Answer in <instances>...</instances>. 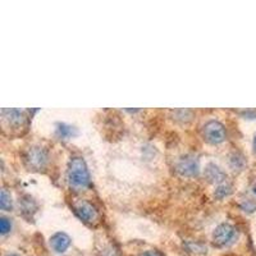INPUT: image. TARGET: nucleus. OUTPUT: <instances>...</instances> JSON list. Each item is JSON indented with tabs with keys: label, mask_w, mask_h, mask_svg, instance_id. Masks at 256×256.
<instances>
[{
	"label": "nucleus",
	"mask_w": 256,
	"mask_h": 256,
	"mask_svg": "<svg viewBox=\"0 0 256 256\" xmlns=\"http://www.w3.org/2000/svg\"><path fill=\"white\" fill-rule=\"evenodd\" d=\"M202 136L204 140L212 145H218L223 142L226 138V130L224 126L218 120H209L202 127Z\"/></svg>",
	"instance_id": "2"
},
{
	"label": "nucleus",
	"mask_w": 256,
	"mask_h": 256,
	"mask_svg": "<svg viewBox=\"0 0 256 256\" xmlns=\"http://www.w3.org/2000/svg\"><path fill=\"white\" fill-rule=\"evenodd\" d=\"M234 238H236V228L230 223L219 224L216 230H214V233H212L214 244L219 248L228 246V244L234 241Z\"/></svg>",
	"instance_id": "3"
},
{
	"label": "nucleus",
	"mask_w": 256,
	"mask_h": 256,
	"mask_svg": "<svg viewBox=\"0 0 256 256\" xmlns=\"http://www.w3.org/2000/svg\"><path fill=\"white\" fill-rule=\"evenodd\" d=\"M232 192V186L230 184H220V186L216 187V192H214V196H216L218 198H224L226 196H228Z\"/></svg>",
	"instance_id": "12"
},
{
	"label": "nucleus",
	"mask_w": 256,
	"mask_h": 256,
	"mask_svg": "<svg viewBox=\"0 0 256 256\" xmlns=\"http://www.w3.org/2000/svg\"><path fill=\"white\" fill-rule=\"evenodd\" d=\"M177 172L184 177H195L198 174V160L194 155H184L176 164Z\"/></svg>",
	"instance_id": "4"
},
{
	"label": "nucleus",
	"mask_w": 256,
	"mask_h": 256,
	"mask_svg": "<svg viewBox=\"0 0 256 256\" xmlns=\"http://www.w3.org/2000/svg\"><path fill=\"white\" fill-rule=\"evenodd\" d=\"M68 180L74 188H84L90 184V173L84 160L74 156L68 164Z\"/></svg>",
	"instance_id": "1"
},
{
	"label": "nucleus",
	"mask_w": 256,
	"mask_h": 256,
	"mask_svg": "<svg viewBox=\"0 0 256 256\" xmlns=\"http://www.w3.org/2000/svg\"><path fill=\"white\" fill-rule=\"evenodd\" d=\"M46 152L44 148H32L27 152L26 160L30 166L35 169H41L46 163Z\"/></svg>",
	"instance_id": "6"
},
{
	"label": "nucleus",
	"mask_w": 256,
	"mask_h": 256,
	"mask_svg": "<svg viewBox=\"0 0 256 256\" xmlns=\"http://www.w3.org/2000/svg\"><path fill=\"white\" fill-rule=\"evenodd\" d=\"M244 209V212H254V210L256 209V205L252 204V202H250V201H248L246 204H244V206H242Z\"/></svg>",
	"instance_id": "15"
},
{
	"label": "nucleus",
	"mask_w": 256,
	"mask_h": 256,
	"mask_svg": "<svg viewBox=\"0 0 256 256\" xmlns=\"http://www.w3.org/2000/svg\"><path fill=\"white\" fill-rule=\"evenodd\" d=\"M230 166H232V168H234V170H236V169L241 170V169L244 166V156H241V155L238 154L233 155V156L230 158Z\"/></svg>",
	"instance_id": "13"
},
{
	"label": "nucleus",
	"mask_w": 256,
	"mask_h": 256,
	"mask_svg": "<svg viewBox=\"0 0 256 256\" xmlns=\"http://www.w3.org/2000/svg\"><path fill=\"white\" fill-rule=\"evenodd\" d=\"M10 228H12L10 222L6 218H4V216H2V218H0V230H2V234H6V233L10 230Z\"/></svg>",
	"instance_id": "14"
},
{
	"label": "nucleus",
	"mask_w": 256,
	"mask_h": 256,
	"mask_svg": "<svg viewBox=\"0 0 256 256\" xmlns=\"http://www.w3.org/2000/svg\"><path fill=\"white\" fill-rule=\"evenodd\" d=\"M56 134L60 138L66 140V138H70V137L76 136L77 130L72 126L67 124V123H58L56 124Z\"/></svg>",
	"instance_id": "9"
},
{
	"label": "nucleus",
	"mask_w": 256,
	"mask_h": 256,
	"mask_svg": "<svg viewBox=\"0 0 256 256\" xmlns=\"http://www.w3.org/2000/svg\"><path fill=\"white\" fill-rule=\"evenodd\" d=\"M50 246L56 254H63L70 246V238L63 232H56L50 237Z\"/></svg>",
	"instance_id": "7"
},
{
	"label": "nucleus",
	"mask_w": 256,
	"mask_h": 256,
	"mask_svg": "<svg viewBox=\"0 0 256 256\" xmlns=\"http://www.w3.org/2000/svg\"><path fill=\"white\" fill-rule=\"evenodd\" d=\"M184 248H187V251L191 254H195V255H206L208 254V246L201 242L198 241H187L184 244Z\"/></svg>",
	"instance_id": "10"
},
{
	"label": "nucleus",
	"mask_w": 256,
	"mask_h": 256,
	"mask_svg": "<svg viewBox=\"0 0 256 256\" xmlns=\"http://www.w3.org/2000/svg\"><path fill=\"white\" fill-rule=\"evenodd\" d=\"M141 256H160V255L158 252H155V251H146V252L141 254Z\"/></svg>",
	"instance_id": "17"
},
{
	"label": "nucleus",
	"mask_w": 256,
	"mask_h": 256,
	"mask_svg": "<svg viewBox=\"0 0 256 256\" xmlns=\"http://www.w3.org/2000/svg\"><path fill=\"white\" fill-rule=\"evenodd\" d=\"M244 116H248V120H254L256 118V112L255 110H250V112H244Z\"/></svg>",
	"instance_id": "16"
},
{
	"label": "nucleus",
	"mask_w": 256,
	"mask_h": 256,
	"mask_svg": "<svg viewBox=\"0 0 256 256\" xmlns=\"http://www.w3.org/2000/svg\"><path fill=\"white\" fill-rule=\"evenodd\" d=\"M0 208L2 210H10L12 209V198L10 194H8L6 188L2 190V195H0Z\"/></svg>",
	"instance_id": "11"
},
{
	"label": "nucleus",
	"mask_w": 256,
	"mask_h": 256,
	"mask_svg": "<svg viewBox=\"0 0 256 256\" xmlns=\"http://www.w3.org/2000/svg\"><path fill=\"white\" fill-rule=\"evenodd\" d=\"M9 256H17V255H9Z\"/></svg>",
	"instance_id": "20"
},
{
	"label": "nucleus",
	"mask_w": 256,
	"mask_h": 256,
	"mask_svg": "<svg viewBox=\"0 0 256 256\" xmlns=\"http://www.w3.org/2000/svg\"><path fill=\"white\" fill-rule=\"evenodd\" d=\"M254 192H255V194H256V186L254 187Z\"/></svg>",
	"instance_id": "19"
},
{
	"label": "nucleus",
	"mask_w": 256,
	"mask_h": 256,
	"mask_svg": "<svg viewBox=\"0 0 256 256\" xmlns=\"http://www.w3.org/2000/svg\"><path fill=\"white\" fill-rule=\"evenodd\" d=\"M74 212L77 214L81 220H84V223H92L94 220H96L98 218V212H96L95 208L88 202V201H80L74 205Z\"/></svg>",
	"instance_id": "5"
},
{
	"label": "nucleus",
	"mask_w": 256,
	"mask_h": 256,
	"mask_svg": "<svg viewBox=\"0 0 256 256\" xmlns=\"http://www.w3.org/2000/svg\"><path fill=\"white\" fill-rule=\"evenodd\" d=\"M252 148H254V152H255V154H256V134H255V136H254V141H252Z\"/></svg>",
	"instance_id": "18"
},
{
	"label": "nucleus",
	"mask_w": 256,
	"mask_h": 256,
	"mask_svg": "<svg viewBox=\"0 0 256 256\" xmlns=\"http://www.w3.org/2000/svg\"><path fill=\"white\" fill-rule=\"evenodd\" d=\"M204 174L205 177L208 178V180H209V182H212V184H220V182H223V180L227 178V174H226L218 166H216V164L212 163L208 164V166L205 168Z\"/></svg>",
	"instance_id": "8"
}]
</instances>
